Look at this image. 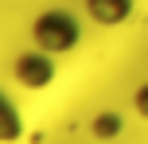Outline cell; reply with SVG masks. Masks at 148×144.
<instances>
[{
  "instance_id": "obj_1",
  "label": "cell",
  "mask_w": 148,
  "mask_h": 144,
  "mask_svg": "<svg viewBox=\"0 0 148 144\" xmlns=\"http://www.w3.org/2000/svg\"><path fill=\"white\" fill-rule=\"evenodd\" d=\"M78 39H82V27L66 8H47L31 20V43L47 55H66L78 47Z\"/></svg>"
},
{
  "instance_id": "obj_2",
  "label": "cell",
  "mask_w": 148,
  "mask_h": 144,
  "mask_svg": "<svg viewBox=\"0 0 148 144\" xmlns=\"http://www.w3.org/2000/svg\"><path fill=\"white\" fill-rule=\"evenodd\" d=\"M12 78L23 86V90H47L55 82V55L47 51H23L20 59L12 62Z\"/></svg>"
},
{
  "instance_id": "obj_3",
  "label": "cell",
  "mask_w": 148,
  "mask_h": 144,
  "mask_svg": "<svg viewBox=\"0 0 148 144\" xmlns=\"http://www.w3.org/2000/svg\"><path fill=\"white\" fill-rule=\"evenodd\" d=\"M86 12H90V20L101 23V27H117V23L129 20L133 0H86Z\"/></svg>"
},
{
  "instance_id": "obj_4",
  "label": "cell",
  "mask_w": 148,
  "mask_h": 144,
  "mask_svg": "<svg viewBox=\"0 0 148 144\" xmlns=\"http://www.w3.org/2000/svg\"><path fill=\"white\" fill-rule=\"evenodd\" d=\"M23 132V121H20V109L12 105V98H8L4 90H0V144H12L20 140Z\"/></svg>"
},
{
  "instance_id": "obj_5",
  "label": "cell",
  "mask_w": 148,
  "mask_h": 144,
  "mask_svg": "<svg viewBox=\"0 0 148 144\" xmlns=\"http://www.w3.org/2000/svg\"><path fill=\"white\" fill-rule=\"evenodd\" d=\"M90 132H94L97 140H113V136H121V113H113V109H105V113H94V125H90Z\"/></svg>"
},
{
  "instance_id": "obj_6",
  "label": "cell",
  "mask_w": 148,
  "mask_h": 144,
  "mask_svg": "<svg viewBox=\"0 0 148 144\" xmlns=\"http://www.w3.org/2000/svg\"><path fill=\"white\" fill-rule=\"evenodd\" d=\"M133 113L148 121V82H140V86H136V93H133Z\"/></svg>"
}]
</instances>
